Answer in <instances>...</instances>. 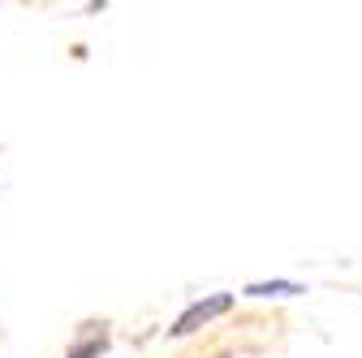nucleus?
I'll list each match as a JSON object with an SVG mask.
<instances>
[{"label":"nucleus","mask_w":362,"mask_h":358,"mask_svg":"<svg viewBox=\"0 0 362 358\" xmlns=\"http://www.w3.org/2000/svg\"><path fill=\"white\" fill-rule=\"evenodd\" d=\"M233 306V294H211V298H203V302H194V306H186L177 316V324L168 328L173 337H190V333H199L203 324H211L216 316H224V311Z\"/></svg>","instance_id":"nucleus-1"},{"label":"nucleus","mask_w":362,"mask_h":358,"mask_svg":"<svg viewBox=\"0 0 362 358\" xmlns=\"http://www.w3.org/2000/svg\"><path fill=\"white\" fill-rule=\"evenodd\" d=\"M104 350H108V324H82L65 358H100Z\"/></svg>","instance_id":"nucleus-2"},{"label":"nucleus","mask_w":362,"mask_h":358,"mask_svg":"<svg viewBox=\"0 0 362 358\" xmlns=\"http://www.w3.org/2000/svg\"><path fill=\"white\" fill-rule=\"evenodd\" d=\"M246 294L250 298H293V294H306V285H298V281H255V285H246Z\"/></svg>","instance_id":"nucleus-3"}]
</instances>
